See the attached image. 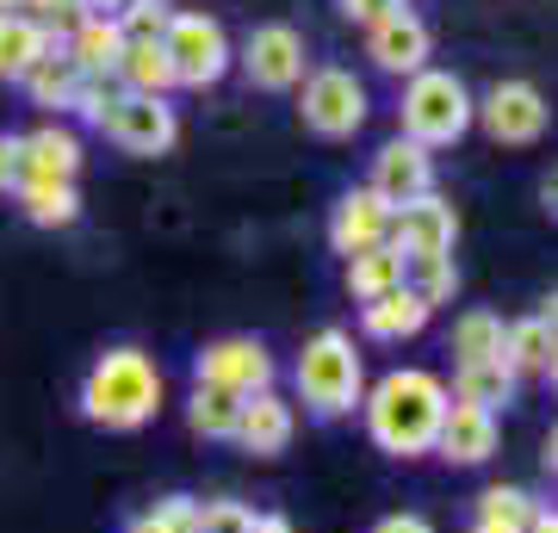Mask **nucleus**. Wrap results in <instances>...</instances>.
<instances>
[{"instance_id": "nucleus-1", "label": "nucleus", "mask_w": 558, "mask_h": 533, "mask_svg": "<svg viewBox=\"0 0 558 533\" xmlns=\"http://www.w3.org/2000/svg\"><path fill=\"white\" fill-rule=\"evenodd\" d=\"M447 378L440 373H422V366H398L385 373L373 391L360 397L366 410V435L373 447L391 459H422L435 453V435H440V415H447Z\"/></svg>"}, {"instance_id": "nucleus-2", "label": "nucleus", "mask_w": 558, "mask_h": 533, "mask_svg": "<svg viewBox=\"0 0 558 533\" xmlns=\"http://www.w3.org/2000/svg\"><path fill=\"white\" fill-rule=\"evenodd\" d=\"M161 366L143 348H106L87 378H81V415L94 428H112V435H131L143 422H156L161 410Z\"/></svg>"}, {"instance_id": "nucleus-3", "label": "nucleus", "mask_w": 558, "mask_h": 533, "mask_svg": "<svg viewBox=\"0 0 558 533\" xmlns=\"http://www.w3.org/2000/svg\"><path fill=\"white\" fill-rule=\"evenodd\" d=\"M292 378H299V403L317 422H341V415L360 410V397H366V366H360V348L348 329H317V336L304 341L299 366H292Z\"/></svg>"}, {"instance_id": "nucleus-4", "label": "nucleus", "mask_w": 558, "mask_h": 533, "mask_svg": "<svg viewBox=\"0 0 558 533\" xmlns=\"http://www.w3.org/2000/svg\"><path fill=\"white\" fill-rule=\"evenodd\" d=\"M472 87L453 69H422L403 81V106H398V137L422 143V149H447L472 131Z\"/></svg>"}, {"instance_id": "nucleus-5", "label": "nucleus", "mask_w": 558, "mask_h": 533, "mask_svg": "<svg viewBox=\"0 0 558 533\" xmlns=\"http://www.w3.org/2000/svg\"><path fill=\"white\" fill-rule=\"evenodd\" d=\"M304 94H299V119L311 137H354L360 124H366V112H373V99H366V81L354 75V69H311V75L299 81Z\"/></svg>"}, {"instance_id": "nucleus-6", "label": "nucleus", "mask_w": 558, "mask_h": 533, "mask_svg": "<svg viewBox=\"0 0 558 533\" xmlns=\"http://www.w3.org/2000/svg\"><path fill=\"white\" fill-rule=\"evenodd\" d=\"M161 50L174 62L180 87H218L230 75V62H236V50H230V38H223V25L211 13H174L168 32H161Z\"/></svg>"}, {"instance_id": "nucleus-7", "label": "nucleus", "mask_w": 558, "mask_h": 533, "mask_svg": "<svg viewBox=\"0 0 558 533\" xmlns=\"http://www.w3.org/2000/svg\"><path fill=\"white\" fill-rule=\"evenodd\" d=\"M274 354L260 348L255 336H223V341H205L193 354V385H218L230 397H255V391H274Z\"/></svg>"}, {"instance_id": "nucleus-8", "label": "nucleus", "mask_w": 558, "mask_h": 533, "mask_svg": "<svg viewBox=\"0 0 558 533\" xmlns=\"http://www.w3.org/2000/svg\"><path fill=\"white\" fill-rule=\"evenodd\" d=\"M242 81L248 87H260V94H292L304 81V38H299V25H255L248 32V44H242Z\"/></svg>"}, {"instance_id": "nucleus-9", "label": "nucleus", "mask_w": 558, "mask_h": 533, "mask_svg": "<svg viewBox=\"0 0 558 533\" xmlns=\"http://www.w3.org/2000/svg\"><path fill=\"white\" fill-rule=\"evenodd\" d=\"M472 119L490 131V143H509V149H527V143L546 137V99H539L534 81H497L490 94L472 106Z\"/></svg>"}, {"instance_id": "nucleus-10", "label": "nucleus", "mask_w": 558, "mask_h": 533, "mask_svg": "<svg viewBox=\"0 0 558 533\" xmlns=\"http://www.w3.org/2000/svg\"><path fill=\"white\" fill-rule=\"evenodd\" d=\"M106 137L119 143L124 156H168L180 143V119L168 99H149V94H124V106L106 119Z\"/></svg>"}, {"instance_id": "nucleus-11", "label": "nucleus", "mask_w": 558, "mask_h": 533, "mask_svg": "<svg viewBox=\"0 0 558 533\" xmlns=\"http://www.w3.org/2000/svg\"><path fill=\"white\" fill-rule=\"evenodd\" d=\"M453 237H459V211L440 193H422L391 211V237L385 242L410 261V255H453Z\"/></svg>"}, {"instance_id": "nucleus-12", "label": "nucleus", "mask_w": 558, "mask_h": 533, "mask_svg": "<svg viewBox=\"0 0 558 533\" xmlns=\"http://www.w3.org/2000/svg\"><path fill=\"white\" fill-rule=\"evenodd\" d=\"M366 57H373V69L379 75H422L428 69V57H435V38H428V25L403 7V13H391V20H379L373 32H366Z\"/></svg>"}, {"instance_id": "nucleus-13", "label": "nucleus", "mask_w": 558, "mask_h": 533, "mask_svg": "<svg viewBox=\"0 0 558 533\" xmlns=\"http://www.w3.org/2000/svg\"><path fill=\"white\" fill-rule=\"evenodd\" d=\"M373 193L398 211V205H410V198H422V193H435V149H422V143H410V137H391L373 156V180H366Z\"/></svg>"}, {"instance_id": "nucleus-14", "label": "nucleus", "mask_w": 558, "mask_h": 533, "mask_svg": "<svg viewBox=\"0 0 558 533\" xmlns=\"http://www.w3.org/2000/svg\"><path fill=\"white\" fill-rule=\"evenodd\" d=\"M391 237V205H385L373 186H354V193L336 198V218H329V249L341 261L366 255V249H379Z\"/></svg>"}, {"instance_id": "nucleus-15", "label": "nucleus", "mask_w": 558, "mask_h": 533, "mask_svg": "<svg viewBox=\"0 0 558 533\" xmlns=\"http://www.w3.org/2000/svg\"><path fill=\"white\" fill-rule=\"evenodd\" d=\"M299 435V410L286 403L279 391H255L242 397V415H236V447L255 459H279Z\"/></svg>"}, {"instance_id": "nucleus-16", "label": "nucleus", "mask_w": 558, "mask_h": 533, "mask_svg": "<svg viewBox=\"0 0 558 533\" xmlns=\"http://www.w3.org/2000/svg\"><path fill=\"white\" fill-rule=\"evenodd\" d=\"M497 415L478 410V403H447V415H440V435H435V453L447 459V465H484V459H497Z\"/></svg>"}, {"instance_id": "nucleus-17", "label": "nucleus", "mask_w": 558, "mask_h": 533, "mask_svg": "<svg viewBox=\"0 0 558 533\" xmlns=\"http://www.w3.org/2000/svg\"><path fill=\"white\" fill-rule=\"evenodd\" d=\"M428 316H435V311H428L410 286H398V292L360 304V336H366V341H410V336L428 329Z\"/></svg>"}, {"instance_id": "nucleus-18", "label": "nucleus", "mask_w": 558, "mask_h": 533, "mask_svg": "<svg viewBox=\"0 0 558 533\" xmlns=\"http://www.w3.org/2000/svg\"><path fill=\"white\" fill-rule=\"evenodd\" d=\"M515 366H509V360H472V366H453V403H478V410H490L497 415L502 403H515Z\"/></svg>"}, {"instance_id": "nucleus-19", "label": "nucleus", "mask_w": 558, "mask_h": 533, "mask_svg": "<svg viewBox=\"0 0 558 533\" xmlns=\"http://www.w3.org/2000/svg\"><path fill=\"white\" fill-rule=\"evenodd\" d=\"M25 168L32 180H75L81 174V137L69 124H38V131H25Z\"/></svg>"}, {"instance_id": "nucleus-20", "label": "nucleus", "mask_w": 558, "mask_h": 533, "mask_svg": "<svg viewBox=\"0 0 558 533\" xmlns=\"http://www.w3.org/2000/svg\"><path fill=\"white\" fill-rule=\"evenodd\" d=\"M62 50H69V62H75L81 75H119L124 32H119V20H81L75 32L62 38Z\"/></svg>"}, {"instance_id": "nucleus-21", "label": "nucleus", "mask_w": 558, "mask_h": 533, "mask_svg": "<svg viewBox=\"0 0 558 533\" xmlns=\"http://www.w3.org/2000/svg\"><path fill=\"white\" fill-rule=\"evenodd\" d=\"M50 57V38L25 13H0V81H25Z\"/></svg>"}, {"instance_id": "nucleus-22", "label": "nucleus", "mask_w": 558, "mask_h": 533, "mask_svg": "<svg viewBox=\"0 0 558 533\" xmlns=\"http://www.w3.org/2000/svg\"><path fill=\"white\" fill-rule=\"evenodd\" d=\"M20 211L38 223V230H69V223L81 218L75 180H25L20 186Z\"/></svg>"}, {"instance_id": "nucleus-23", "label": "nucleus", "mask_w": 558, "mask_h": 533, "mask_svg": "<svg viewBox=\"0 0 558 533\" xmlns=\"http://www.w3.org/2000/svg\"><path fill=\"white\" fill-rule=\"evenodd\" d=\"M20 87L32 94V106H44V112H69V106H75V87H81V69L69 62L62 44H50V57H44Z\"/></svg>"}, {"instance_id": "nucleus-24", "label": "nucleus", "mask_w": 558, "mask_h": 533, "mask_svg": "<svg viewBox=\"0 0 558 533\" xmlns=\"http://www.w3.org/2000/svg\"><path fill=\"white\" fill-rule=\"evenodd\" d=\"M553 348H558V336L546 329V316H515L509 329H502V360L515 366V378H534V373H546V360H553Z\"/></svg>"}, {"instance_id": "nucleus-25", "label": "nucleus", "mask_w": 558, "mask_h": 533, "mask_svg": "<svg viewBox=\"0 0 558 533\" xmlns=\"http://www.w3.org/2000/svg\"><path fill=\"white\" fill-rule=\"evenodd\" d=\"M398 286H403V255L391 242H379V249H366V255L348 261V298L354 304H373V298L398 292Z\"/></svg>"}, {"instance_id": "nucleus-26", "label": "nucleus", "mask_w": 558, "mask_h": 533, "mask_svg": "<svg viewBox=\"0 0 558 533\" xmlns=\"http://www.w3.org/2000/svg\"><path fill=\"white\" fill-rule=\"evenodd\" d=\"M119 81H124V94H149V99H168L180 87L174 62H168V50H161V44H124Z\"/></svg>"}, {"instance_id": "nucleus-27", "label": "nucleus", "mask_w": 558, "mask_h": 533, "mask_svg": "<svg viewBox=\"0 0 558 533\" xmlns=\"http://www.w3.org/2000/svg\"><path fill=\"white\" fill-rule=\"evenodd\" d=\"M236 415L242 397L218 391V385H193V397H186V428L199 440H236Z\"/></svg>"}, {"instance_id": "nucleus-28", "label": "nucleus", "mask_w": 558, "mask_h": 533, "mask_svg": "<svg viewBox=\"0 0 558 533\" xmlns=\"http://www.w3.org/2000/svg\"><path fill=\"white\" fill-rule=\"evenodd\" d=\"M502 323L497 311H465L453 323V366H472V360H497L502 354Z\"/></svg>"}, {"instance_id": "nucleus-29", "label": "nucleus", "mask_w": 558, "mask_h": 533, "mask_svg": "<svg viewBox=\"0 0 558 533\" xmlns=\"http://www.w3.org/2000/svg\"><path fill=\"white\" fill-rule=\"evenodd\" d=\"M403 286L428 304V311H440V304H453V292H459V267H453V255H410L403 261Z\"/></svg>"}, {"instance_id": "nucleus-30", "label": "nucleus", "mask_w": 558, "mask_h": 533, "mask_svg": "<svg viewBox=\"0 0 558 533\" xmlns=\"http://www.w3.org/2000/svg\"><path fill=\"white\" fill-rule=\"evenodd\" d=\"M478 521L484 528H502V533H527L534 521V496L521 490V484H490L478 496Z\"/></svg>"}, {"instance_id": "nucleus-31", "label": "nucleus", "mask_w": 558, "mask_h": 533, "mask_svg": "<svg viewBox=\"0 0 558 533\" xmlns=\"http://www.w3.org/2000/svg\"><path fill=\"white\" fill-rule=\"evenodd\" d=\"M119 106H124V81L119 75H81L75 106H69V112H75L87 131H106V119H112Z\"/></svg>"}, {"instance_id": "nucleus-32", "label": "nucleus", "mask_w": 558, "mask_h": 533, "mask_svg": "<svg viewBox=\"0 0 558 533\" xmlns=\"http://www.w3.org/2000/svg\"><path fill=\"white\" fill-rule=\"evenodd\" d=\"M168 20H174V7H168V0H124V7H119L124 44H161Z\"/></svg>"}, {"instance_id": "nucleus-33", "label": "nucleus", "mask_w": 558, "mask_h": 533, "mask_svg": "<svg viewBox=\"0 0 558 533\" xmlns=\"http://www.w3.org/2000/svg\"><path fill=\"white\" fill-rule=\"evenodd\" d=\"M25 20L38 25L50 44H62L81 20H87V13H81V0H25Z\"/></svg>"}, {"instance_id": "nucleus-34", "label": "nucleus", "mask_w": 558, "mask_h": 533, "mask_svg": "<svg viewBox=\"0 0 558 533\" xmlns=\"http://www.w3.org/2000/svg\"><path fill=\"white\" fill-rule=\"evenodd\" d=\"M143 533H199V502L193 496H161L149 514H137Z\"/></svg>"}, {"instance_id": "nucleus-35", "label": "nucleus", "mask_w": 558, "mask_h": 533, "mask_svg": "<svg viewBox=\"0 0 558 533\" xmlns=\"http://www.w3.org/2000/svg\"><path fill=\"white\" fill-rule=\"evenodd\" d=\"M199 533H255V509L248 502H230V496L199 502Z\"/></svg>"}, {"instance_id": "nucleus-36", "label": "nucleus", "mask_w": 558, "mask_h": 533, "mask_svg": "<svg viewBox=\"0 0 558 533\" xmlns=\"http://www.w3.org/2000/svg\"><path fill=\"white\" fill-rule=\"evenodd\" d=\"M25 180H32V168H25V137L20 131H0V198H20Z\"/></svg>"}, {"instance_id": "nucleus-37", "label": "nucleus", "mask_w": 558, "mask_h": 533, "mask_svg": "<svg viewBox=\"0 0 558 533\" xmlns=\"http://www.w3.org/2000/svg\"><path fill=\"white\" fill-rule=\"evenodd\" d=\"M336 7H341V20H354V25H366V32H373L379 20H391V13H403L410 0H336Z\"/></svg>"}, {"instance_id": "nucleus-38", "label": "nucleus", "mask_w": 558, "mask_h": 533, "mask_svg": "<svg viewBox=\"0 0 558 533\" xmlns=\"http://www.w3.org/2000/svg\"><path fill=\"white\" fill-rule=\"evenodd\" d=\"M373 533H435V528H428L422 514H385V521H379Z\"/></svg>"}, {"instance_id": "nucleus-39", "label": "nucleus", "mask_w": 558, "mask_h": 533, "mask_svg": "<svg viewBox=\"0 0 558 533\" xmlns=\"http://www.w3.org/2000/svg\"><path fill=\"white\" fill-rule=\"evenodd\" d=\"M527 533H558V509H553V502H534V521H527Z\"/></svg>"}, {"instance_id": "nucleus-40", "label": "nucleus", "mask_w": 558, "mask_h": 533, "mask_svg": "<svg viewBox=\"0 0 558 533\" xmlns=\"http://www.w3.org/2000/svg\"><path fill=\"white\" fill-rule=\"evenodd\" d=\"M255 533H299L286 514H255Z\"/></svg>"}, {"instance_id": "nucleus-41", "label": "nucleus", "mask_w": 558, "mask_h": 533, "mask_svg": "<svg viewBox=\"0 0 558 533\" xmlns=\"http://www.w3.org/2000/svg\"><path fill=\"white\" fill-rule=\"evenodd\" d=\"M539 205H546V211H553V218H558V168H553V174H546V180H539Z\"/></svg>"}, {"instance_id": "nucleus-42", "label": "nucleus", "mask_w": 558, "mask_h": 533, "mask_svg": "<svg viewBox=\"0 0 558 533\" xmlns=\"http://www.w3.org/2000/svg\"><path fill=\"white\" fill-rule=\"evenodd\" d=\"M539 459H546V472L558 477V422H553V435H546V453H539Z\"/></svg>"}, {"instance_id": "nucleus-43", "label": "nucleus", "mask_w": 558, "mask_h": 533, "mask_svg": "<svg viewBox=\"0 0 558 533\" xmlns=\"http://www.w3.org/2000/svg\"><path fill=\"white\" fill-rule=\"evenodd\" d=\"M539 316H546V329H553V336H558V292L546 298V311H539Z\"/></svg>"}, {"instance_id": "nucleus-44", "label": "nucleus", "mask_w": 558, "mask_h": 533, "mask_svg": "<svg viewBox=\"0 0 558 533\" xmlns=\"http://www.w3.org/2000/svg\"><path fill=\"white\" fill-rule=\"evenodd\" d=\"M539 378H546V385L558 391V348H553V360H546V373H539Z\"/></svg>"}, {"instance_id": "nucleus-45", "label": "nucleus", "mask_w": 558, "mask_h": 533, "mask_svg": "<svg viewBox=\"0 0 558 533\" xmlns=\"http://www.w3.org/2000/svg\"><path fill=\"white\" fill-rule=\"evenodd\" d=\"M0 13H25V0H0Z\"/></svg>"}, {"instance_id": "nucleus-46", "label": "nucleus", "mask_w": 558, "mask_h": 533, "mask_svg": "<svg viewBox=\"0 0 558 533\" xmlns=\"http://www.w3.org/2000/svg\"><path fill=\"white\" fill-rule=\"evenodd\" d=\"M124 533H143V521H131V528H124Z\"/></svg>"}]
</instances>
